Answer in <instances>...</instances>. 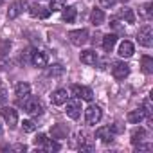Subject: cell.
<instances>
[{"label": "cell", "mask_w": 153, "mask_h": 153, "mask_svg": "<svg viewBox=\"0 0 153 153\" xmlns=\"http://www.w3.org/2000/svg\"><path fill=\"white\" fill-rule=\"evenodd\" d=\"M20 105H24V110L29 114V115H40L42 112H43V106H42V103H40V99L38 97H25Z\"/></svg>", "instance_id": "6da1fadb"}, {"label": "cell", "mask_w": 153, "mask_h": 153, "mask_svg": "<svg viewBox=\"0 0 153 153\" xmlns=\"http://www.w3.org/2000/svg\"><path fill=\"white\" fill-rule=\"evenodd\" d=\"M137 42L142 45V47H151L153 45V31H151V25L146 24L144 27L139 29L137 33Z\"/></svg>", "instance_id": "7a4b0ae2"}, {"label": "cell", "mask_w": 153, "mask_h": 153, "mask_svg": "<svg viewBox=\"0 0 153 153\" xmlns=\"http://www.w3.org/2000/svg\"><path fill=\"white\" fill-rule=\"evenodd\" d=\"M101 117H103V110H101V106H97V105H90V106L85 110V121H87V124H90V126L97 124V123L101 121Z\"/></svg>", "instance_id": "3957f363"}, {"label": "cell", "mask_w": 153, "mask_h": 153, "mask_svg": "<svg viewBox=\"0 0 153 153\" xmlns=\"http://www.w3.org/2000/svg\"><path fill=\"white\" fill-rule=\"evenodd\" d=\"M68 40H70L72 45L81 47V45H85V43L88 42V31H87V29H76V31H70V33H68Z\"/></svg>", "instance_id": "277c9868"}, {"label": "cell", "mask_w": 153, "mask_h": 153, "mask_svg": "<svg viewBox=\"0 0 153 153\" xmlns=\"http://www.w3.org/2000/svg\"><path fill=\"white\" fill-rule=\"evenodd\" d=\"M65 105H67V115L70 117V119H78L79 115H81V101L78 99V97H74V99H67L65 101Z\"/></svg>", "instance_id": "5b68a950"}, {"label": "cell", "mask_w": 153, "mask_h": 153, "mask_svg": "<svg viewBox=\"0 0 153 153\" xmlns=\"http://www.w3.org/2000/svg\"><path fill=\"white\" fill-rule=\"evenodd\" d=\"M72 94L78 97V99H81V101H88V103L94 99V92H92V88L83 87V85H74V87H72Z\"/></svg>", "instance_id": "8992f818"}, {"label": "cell", "mask_w": 153, "mask_h": 153, "mask_svg": "<svg viewBox=\"0 0 153 153\" xmlns=\"http://www.w3.org/2000/svg\"><path fill=\"white\" fill-rule=\"evenodd\" d=\"M130 74V65L124 61H115L112 65V76L115 79H124L126 76Z\"/></svg>", "instance_id": "52a82bcc"}, {"label": "cell", "mask_w": 153, "mask_h": 153, "mask_svg": "<svg viewBox=\"0 0 153 153\" xmlns=\"http://www.w3.org/2000/svg\"><path fill=\"white\" fill-rule=\"evenodd\" d=\"M25 9H27V0H16V2H13L9 6V9H7V18L13 20V18L20 16Z\"/></svg>", "instance_id": "ba28073f"}, {"label": "cell", "mask_w": 153, "mask_h": 153, "mask_svg": "<svg viewBox=\"0 0 153 153\" xmlns=\"http://www.w3.org/2000/svg\"><path fill=\"white\" fill-rule=\"evenodd\" d=\"M0 114H2L4 121L9 124V128H15V126H16V123H18V114H16L15 108H11V106H2Z\"/></svg>", "instance_id": "9c48e42d"}, {"label": "cell", "mask_w": 153, "mask_h": 153, "mask_svg": "<svg viewBox=\"0 0 153 153\" xmlns=\"http://www.w3.org/2000/svg\"><path fill=\"white\" fill-rule=\"evenodd\" d=\"M31 63H33L34 67H38V68H45V67L49 65V58H47V54L42 52V51H33V54H31Z\"/></svg>", "instance_id": "30bf717a"}, {"label": "cell", "mask_w": 153, "mask_h": 153, "mask_svg": "<svg viewBox=\"0 0 153 153\" xmlns=\"http://www.w3.org/2000/svg\"><path fill=\"white\" fill-rule=\"evenodd\" d=\"M78 146H79V149L81 151H92L94 149V142H92V139H90V135L87 133V131H79L78 133Z\"/></svg>", "instance_id": "8fae6325"}, {"label": "cell", "mask_w": 153, "mask_h": 153, "mask_svg": "<svg viewBox=\"0 0 153 153\" xmlns=\"http://www.w3.org/2000/svg\"><path fill=\"white\" fill-rule=\"evenodd\" d=\"M15 96H16V99L22 103L25 97H29V96H31V85H29V83H24V81H22V83H18V85H16V88H15Z\"/></svg>", "instance_id": "7c38bea8"}, {"label": "cell", "mask_w": 153, "mask_h": 153, "mask_svg": "<svg viewBox=\"0 0 153 153\" xmlns=\"http://www.w3.org/2000/svg\"><path fill=\"white\" fill-rule=\"evenodd\" d=\"M51 135H52V139H56V140H59V139H67L68 137V128H67V124H54L52 128H51Z\"/></svg>", "instance_id": "4fadbf2b"}, {"label": "cell", "mask_w": 153, "mask_h": 153, "mask_svg": "<svg viewBox=\"0 0 153 153\" xmlns=\"http://www.w3.org/2000/svg\"><path fill=\"white\" fill-rule=\"evenodd\" d=\"M68 99V94H67V90L65 88H58V90H54L52 92V96H51V101H52V105H56V106H61V105H65V101Z\"/></svg>", "instance_id": "5bb4252c"}, {"label": "cell", "mask_w": 153, "mask_h": 153, "mask_svg": "<svg viewBox=\"0 0 153 153\" xmlns=\"http://www.w3.org/2000/svg\"><path fill=\"white\" fill-rule=\"evenodd\" d=\"M96 137L101 139L105 144H108V142L114 140V133H112L110 126H101V128H97V130H96Z\"/></svg>", "instance_id": "9a60e30c"}, {"label": "cell", "mask_w": 153, "mask_h": 153, "mask_svg": "<svg viewBox=\"0 0 153 153\" xmlns=\"http://www.w3.org/2000/svg\"><path fill=\"white\" fill-rule=\"evenodd\" d=\"M29 13H31L33 18H47V16L51 15V9H45V7H42L40 4H33V6L29 7Z\"/></svg>", "instance_id": "2e32d148"}, {"label": "cell", "mask_w": 153, "mask_h": 153, "mask_svg": "<svg viewBox=\"0 0 153 153\" xmlns=\"http://www.w3.org/2000/svg\"><path fill=\"white\" fill-rule=\"evenodd\" d=\"M133 52H135V47L131 42H128V40L121 42V45H119V56L121 58H131Z\"/></svg>", "instance_id": "e0dca14e"}, {"label": "cell", "mask_w": 153, "mask_h": 153, "mask_svg": "<svg viewBox=\"0 0 153 153\" xmlns=\"http://www.w3.org/2000/svg\"><path fill=\"white\" fill-rule=\"evenodd\" d=\"M126 119H128V123H130V124H140V123L146 119V115H144V112H142L140 108H137V110L128 112Z\"/></svg>", "instance_id": "ac0fdd59"}, {"label": "cell", "mask_w": 153, "mask_h": 153, "mask_svg": "<svg viewBox=\"0 0 153 153\" xmlns=\"http://www.w3.org/2000/svg\"><path fill=\"white\" fill-rule=\"evenodd\" d=\"M115 43H117V34L108 33V34L103 36V49H105L106 52H110V51L115 47Z\"/></svg>", "instance_id": "d6986e66"}, {"label": "cell", "mask_w": 153, "mask_h": 153, "mask_svg": "<svg viewBox=\"0 0 153 153\" xmlns=\"http://www.w3.org/2000/svg\"><path fill=\"white\" fill-rule=\"evenodd\" d=\"M79 59H81V63H85V65H96V63H97V54H96L94 51H83V52L79 54Z\"/></svg>", "instance_id": "ffe728a7"}, {"label": "cell", "mask_w": 153, "mask_h": 153, "mask_svg": "<svg viewBox=\"0 0 153 153\" xmlns=\"http://www.w3.org/2000/svg\"><path fill=\"white\" fill-rule=\"evenodd\" d=\"M76 16H78V9H76L74 6H68V7H63L61 9V18L65 20V22H74L76 20Z\"/></svg>", "instance_id": "44dd1931"}, {"label": "cell", "mask_w": 153, "mask_h": 153, "mask_svg": "<svg viewBox=\"0 0 153 153\" xmlns=\"http://www.w3.org/2000/svg\"><path fill=\"white\" fill-rule=\"evenodd\" d=\"M90 22L94 24V25H103V22H105V13H103V9H92V13H90Z\"/></svg>", "instance_id": "7402d4cb"}, {"label": "cell", "mask_w": 153, "mask_h": 153, "mask_svg": "<svg viewBox=\"0 0 153 153\" xmlns=\"http://www.w3.org/2000/svg\"><path fill=\"white\" fill-rule=\"evenodd\" d=\"M119 16H121L126 24H133V22H135V13H133V9H130V7H123L121 13H119Z\"/></svg>", "instance_id": "603a6c76"}, {"label": "cell", "mask_w": 153, "mask_h": 153, "mask_svg": "<svg viewBox=\"0 0 153 153\" xmlns=\"http://www.w3.org/2000/svg\"><path fill=\"white\" fill-rule=\"evenodd\" d=\"M146 135H148V131H146L144 128H137V130H133V133H131V142H133V144L142 142V140L146 139Z\"/></svg>", "instance_id": "cb8c5ba5"}, {"label": "cell", "mask_w": 153, "mask_h": 153, "mask_svg": "<svg viewBox=\"0 0 153 153\" xmlns=\"http://www.w3.org/2000/svg\"><path fill=\"white\" fill-rule=\"evenodd\" d=\"M140 67H142V70L146 74H151L153 72V59L149 56H142L140 58Z\"/></svg>", "instance_id": "d4e9b609"}, {"label": "cell", "mask_w": 153, "mask_h": 153, "mask_svg": "<svg viewBox=\"0 0 153 153\" xmlns=\"http://www.w3.org/2000/svg\"><path fill=\"white\" fill-rule=\"evenodd\" d=\"M140 110L144 112V115H146L148 119L153 115V108H151V99H149V97H146V99L142 101V106H140Z\"/></svg>", "instance_id": "484cf974"}, {"label": "cell", "mask_w": 153, "mask_h": 153, "mask_svg": "<svg viewBox=\"0 0 153 153\" xmlns=\"http://www.w3.org/2000/svg\"><path fill=\"white\" fill-rule=\"evenodd\" d=\"M63 72H65V67L59 65V63H56V65H52L49 68V76H51V78H58V76H61Z\"/></svg>", "instance_id": "4316f807"}, {"label": "cell", "mask_w": 153, "mask_h": 153, "mask_svg": "<svg viewBox=\"0 0 153 153\" xmlns=\"http://www.w3.org/2000/svg\"><path fill=\"white\" fill-rule=\"evenodd\" d=\"M42 148H43L45 151H58V149H59V144H58L54 139H47Z\"/></svg>", "instance_id": "83f0119b"}, {"label": "cell", "mask_w": 153, "mask_h": 153, "mask_svg": "<svg viewBox=\"0 0 153 153\" xmlns=\"http://www.w3.org/2000/svg\"><path fill=\"white\" fill-rule=\"evenodd\" d=\"M151 9H153V6L148 2V4H144V6L140 7V15H142L146 20H149V18H151V15H153V11H151Z\"/></svg>", "instance_id": "f1b7e54d"}, {"label": "cell", "mask_w": 153, "mask_h": 153, "mask_svg": "<svg viewBox=\"0 0 153 153\" xmlns=\"http://www.w3.org/2000/svg\"><path fill=\"white\" fill-rule=\"evenodd\" d=\"M65 7V0H51V11H61Z\"/></svg>", "instance_id": "f546056e"}, {"label": "cell", "mask_w": 153, "mask_h": 153, "mask_svg": "<svg viewBox=\"0 0 153 153\" xmlns=\"http://www.w3.org/2000/svg\"><path fill=\"white\" fill-rule=\"evenodd\" d=\"M22 130H24L25 133H33V131L36 130V124H34L33 121H24V123H22Z\"/></svg>", "instance_id": "4dcf8cb0"}, {"label": "cell", "mask_w": 153, "mask_h": 153, "mask_svg": "<svg viewBox=\"0 0 153 153\" xmlns=\"http://www.w3.org/2000/svg\"><path fill=\"white\" fill-rule=\"evenodd\" d=\"M9 49H11V42H7V40L0 42V56H6L9 52Z\"/></svg>", "instance_id": "1f68e13d"}, {"label": "cell", "mask_w": 153, "mask_h": 153, "mask_svg": "<svg viewBox=\"0 0 153 153\" xmlns=\"http://www.w3.org/2000/svg\"><path fill=\"white\" fill-rule=\"evenodd\" d=\"M110 27H112V29H115L117 33H124V25H123V22H119L117 18H114V20L110 22Z\"/></svg>", "instance_id": "d6a6232c"}, {"label": "cell", "mask_w": 153, "mask_h": 153, "mask_svg": "<svg viewBox=\"0 0 153 153\" xmlns=\"http://www.w3.org/2000/svg\"><path fill=\"white\" fill-rule=\"evenodd\" d=\"M45 140H47V135H45V133H38V135H36V139H33L34 146H40V148L43 146V142H45Z\"/></svg>", "instance_id": "836d02e7"}, {"label": "cell", "mask_w": 153, "mask_h": 153, "mask_svg": "<svg viewBox=\"0 0 153 153\" xmlns=\"http://www.w3.org/2000/svg\"><path fill=\"white\" fill-rule=\"evenodd\" d=\"M6 101H7V90L2 85V81H0V105H4Z\"/></svg>", "instance_id": "e575fe53"}, {"label": "cell", "mask_w": 153, "mask_h": 153, "mask_svg": "<svg viewBox=\"0 0 153 153\" xmlns=\"http://www.w3.org/2000/svg\"><path fill=\"white\" fill-rule=\"evenodd\" d=\"M110 130H112V133H123V131H124V126H123L121 123H114V124L110 126Z\"/></svg>", "instance_id": "d590c367"}, {"label": "cell", "mask_w": 153, "mask_h": 153, "mask_svg": "<svg viewBox=\"0 0 153 153\" xmlns=\"http://www.w3.org/2000/svg\"><path fill=\"white\" fill-rule=\"evenodd\" d=\"M135 146H137V148H135L137 151H151V149H153V146H151V144H142V142H137Z\"/></svg>", "instance_id": "8d00e7d4"}, {"label": "cell", "mask_w": 153, "mask_h": 153, "mask_svg": "<svg viewBox=\"0 0 153 153\" xmlns=\"http://www.w3.org/2000/svg\"><path fill=\"white\" fill-rule=\"evenodd\" d=\"M99 4H101L103 7H106V9H110V7H114V6L117 4V0H99Z\"/></svg>", "instance_id": "74e56055"}, {"label": "cell", "mask_w": 153, "mask_h": 153, "mask_svg": "<svg viewBox=\"0 0 153 153\" xmlns=\"http://www.w3.org/2000/svg\"><path fill=\"white\" fill-rule=\"evenodd\" d=\"M31 54H33V51H25L24 54H22V63H25V61H31Z\"/></svg>", "instance_id": "f35d334b"}, {"label": "cell", "mask_w": 153, "mask_h": 153, "mask_svg": "<svg viewBox=\"0 0 153 153\" xmlns=\"http://www.w3.org/2000/svg\"><path fill=\"white\" fill-rule=\"evenodd\" d=\"M11 149H15V151H25V149H27V146H25V144H15Z\"/></svg>", "instance_id": "ab89813d"}, {"label": "cell", "mask_w": 153, "mask_h": 153, "mask_svg": "<svg viewBox=\"0 0 153 153\" xmlns=\"http://www.w3.org/2000/svg\"><path fill=\"white\" fill-rule=\"evenodd\" d=\"M9 67H11V63H9V61L0 59V68H4V70H6V68H9Z\"/></svg>", "instance_id": "60d3db41"}, {"label": "cell", "mask_w": 153, "mask_h": 153, "mask_svg": "<svg viewBox=\"0 0 153 153\" xmlns=\"http://www.w3.org/2000/svg\"><path fill=\"white\" fill-rule=\"evenodd\" d=\"M2 130H4V128H2V124H0V133H2Z\"/></svg>", "instance_id": "b9f144b4"}, {"label": "cell", "mask_w": 153, "mask_h": 153, "mask_svg": "<svg viewBox=\"0 0 153 153\" xmlns=\"http://www.w3.org/2000/svg\"><path fill=\"white\" fill-rule=\"evenodd\" d=\"M0 4H2V0H0Z\"/></svg>", "instance_id": "7bdbcfd3"}]
</instances>
